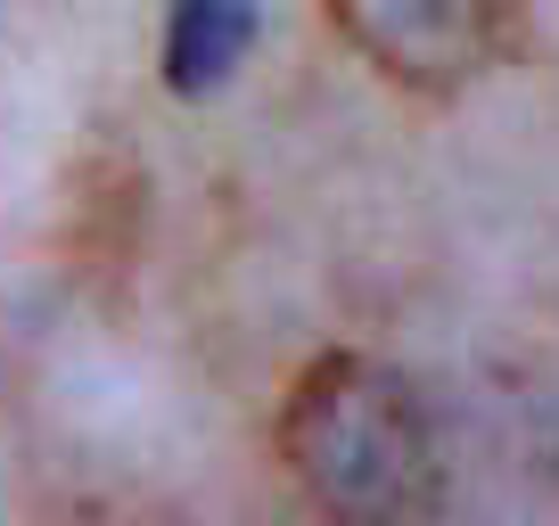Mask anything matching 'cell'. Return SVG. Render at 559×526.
Returning a JSON list of instances; mask_svg holds the SVG:
<instances>
[{
	"label": "cell",
	"mask_w": 559,
	"mask_h": 526,
	"mask_svg": "<svg viewBox=\"0 0 559 526\" xmlns=\"http://www.w3.org/2000/svg\"><path fill=\"white\" fill-rule=\"evenodd\" d=\"M280 461L321 526H428L444 493L437 420L370 354H321L280 411Z\"/></svg>",
	"instance_id": "cell-1"
},
{
	"label": "cell",
	"mask_w": 559,
	"mask_h": 526,
	"mask_svg": "<svg viewBox=\"0 0 559 526\" xmlns=\"http://www.w3.org/2000/svg\"><path fill=\"white\" fill-rule=\"evenodd\" d=\"M330 25L403 91H461L510 50L519 0H321Z\"/></svg>",
	"instance_id": "cell-2"
},
{
	"label": "cell",
	"mask_w": 559,
	"mask_h": 526,
	"mask_svg": "<svg viewBox=\"0 0 559 526\" xmlns=\"http://www.w3.org/2000/svg\"><path fill=\"white\" fill-rule=\"evenodd\" d=\"M247 41H255V9L247 0H174V17H165V83L214 91L239 67Z\"/></svg>",
	"instance_id": "cell-3"
}]
</instances>
